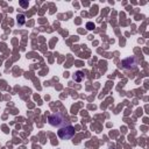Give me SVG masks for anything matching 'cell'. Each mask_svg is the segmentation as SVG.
<instances>
[{"instance_id":"obj_1","label":"cell","mask_w":149,"mask_h":149,"mask_svg":"<svg viewBox=\"0 0 149 149\" xmlns=\"http://www.w3.org/2000/svg\"><path fill=\"white\" fill-rule=\"evenodd\" d=\"M48 122L54 127H64V126L69 125L68 119L61 112H55V113L50 114L48 118Z\"/></svg>"},{"instance_id":"obj_2","label":"cell","mask_w":149,"mask_h":149,"mask_svg":"<svg viewBox=\"0 0 149 149\" xmlns=\"http://www.w3.org/2000/svg\"><path fill=\"white\" fill-rule=\"evenodd\" d=\"M57 135L61 140H70L74 135V128L71 125H66L59 128V130L57 132Z\"/></svg>"},{"instance_id":"obj_3","label":"cell","mask_w":149,"mask_h":149,"mask_svg":"<svg viewBox=\"0 0 149 149\" xmlns=\"http://www.w3.org/2000/svg\"><path fill=\"white\" fill-rule=\"evenodd\" d=\"M121 65H122V68L126 69V70L135 69L136 65H137V58H136V57H133V56H132V57H128V58H126V59L122 61Z\"/></svg>"},{"instance_id":"obj_4","label":"cell","mask_w":149,"mask_h":149,"mask_svg":"<svg viewBox=\"0 0 149 149\" xmlns=\"http://www.w3.org/2000/svg\"><path fill=\"white\" fill-rule=\"evenodd\" d=\"M73 80L74 81H77V83H80L83 79H84V73L81 72V71H77L74 74H73Z\"/></svg>"},{"instance_id":"obj_5","label":"cell","mask_w":149,"mask_h":149,"mask_svg":"<svg viewBox=\"0 0 149 149\" xmlns=\"http://www.w3.org/2000/svg\"><path fill=\"white\" fill-rule=\"evenodd\" d=\"M16 21H17V24H19V26H23L24 22H26V16H24L23 14H17Z\"/></svg>"},{"instance_id":"obj_6","label":"cell","mask_w":149,"mask_h":149,"mask_svg":"<svg viewBox=\"0 0 149 149\" xmlns=\"http://www.w3.org/2000/svg\"><path fill=\"white\" fill-rule=\"evenodd\" d=\"M28 5H29V2H28V1H24V0H21V1H20V6H21V7H23V8L28 7Z\"/></svg>"},{"instance_id":"obj_7","label":"cell","mask_w":149,"mask_h":149,"mask_svg":"<svg viewBox=\"0 0 149 149\" xmlns=\"http://www.w3.org/2000/svg\"><path fill=\"white\" fill-rule=\"evenodd\" d=\"M86 28H87V29H93V28H94V24H93L92 22H87V23H86Z\"/></svg>"},{"instance_id":"obj_8","label":"cell","mask_w":149,"mask_h":149,"mask_svg":"<svg viewBox=\"0 0 149 149\" xmlns=\"http://www.w3.org/2000/svg\"><path fill=\"white\" fill-rule=\"evenodd\" d=\"M108 149H114V148H108Z\"/></svg>"}]
</instances>
